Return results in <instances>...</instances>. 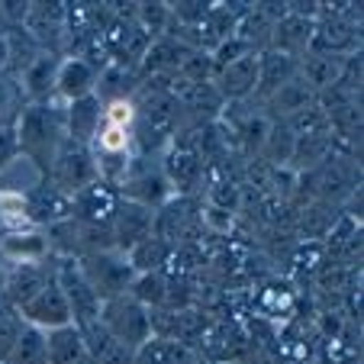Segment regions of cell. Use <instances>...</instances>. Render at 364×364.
Wrapping results in <instances>:
<instances>
[{
    "label": "cell",
    "mask_w": 364,
    "mask_h": 364,
    "mask_svg": "<svg viewBox=\"0 0 364 364\" xmlns=\"http://www.w3.org/2000/svg\"><path fill=\"white\" fill-rule=\"evenodd\" d=\"M103 326L117 342L129 345V348H142L149 342V316L139 300H129V296H113L103 309Z\"/></svg>",
    "instance_id": "obj_1"
},
{
    "label": "cell",
    "mask_w": 364,
    "mask_h": 364,
    "mask_svg": "<svg viewBox=\"0 0 364 364\" xmlns=\"http://www.w3.org/2000/svg\"><path fill=\"white\" fill-rule=\"evenodd\" d=\"M62 294L65 300H68V309H75L77 316V326H81V332L87 329V326L100 323V296L94 294V287L87 284V277H84V271H77L71 262H65L62 268Z\"/></svg>",
    "instance_id": "obj_2"
},
{
    "label": "cell",
    "mask_w": 364,
    "mask_h": 364,
    "mask_svg": "<svg viewBox=\"0 0 364 364\" xmlns=\"http://www.w3.org/2000/svg\"><path fill=\"white\" fill-rule=\"evenodd\" d=\"M94 161L90 155L84 151L81 142H65V149L58 151V161H55V181H58V191H65L71 197V191H84L87 184H94Z\"/></svg>",
    "instance_id": "obj_3"
},
{
    "label": "cell",
    "mask_w": 364,
    "mask_h": 364,
    "mask_svg": "<svg viewBox=\"0 0 364 364\" xmlns=\"http://www.w3.org/2000/svg\"><path fill=\"white\" fill-rule=\"evenodd\" d=\"M178 126V100L171 94H155L145 103V129H142V149H159L168 136H174Z\"/></svg>",
    "instance_id": "obj_4"
},
{
    "label": "cell",
    "mask_w": 364,
    "mask_h": 364,
    "mask_svg": "<svg viewBox=\"0 0 364 364\" xmlns=\"http://www.w3.org/2000/svg\"><path fill=\"white\" fill-rule=\"evenodd\" d=\"M75 206H77V213H81L84 226H110L119 210V197L110 184L94 181V184H87L84 191H77Z\"/></svg>",
    "instance_id": "obj_5"
},
{
    "label": "cell",
    "mask_w": 364,
    "mask_h": 364,
    "mask_svg": "<svg viewBox=\"0 0 364 364\" xmlns=\"http://www.w3.org/2000/svg\"><path fill=\"white\" fill-rule=\"evenodd\" d=\"M84 277H87V284L94 287L97 296H110L113 300V296H119L126 290L132 268L126 262L110 258V255H94L87 262V268H84Z\"/></svg>",
    "instance_id": "obj_6"
},
{
    "label": "cell",
    "mask_w": 364,
    "mask_h": 364,
    "mask_svg": "<svg viewBox=\"0 0 364 364\" xmlns=\"http://www.w3.org/2000/svg\"><path fill=\"white\" fill-rule=\"evenodd\" d=\"M58 136V119L52 110L46 107H33V110L23 117V126H20V142L29 155L42 159L46 155V145H52Z\"/></svg>",
    "instance_id": "obj_7"
},
{
    "label": "cell",
    "mask_w": 364,
    "mask_h": 364,
    "mask_svg": "<svg viewBox=\"0 0 364 364\" xmlns=\"http://www.w3.org/2000/svg\"><path fill=\"white\" fill-rule=\"evenodd\" d=\"M23 316L33 319V323H48L52 329H58V326H68L71 309H68V300H65L62 287H58V284H48L42 294H36L33 300L23 306Z\"/></svg>",
    "instance_id": "obj_8"
},
{
    "label": "cell",
    "mask_w": 364,
    "mask_h": 364,
    "mask_svg": "<svg viewBox=\"0 0 364 364\" xmlns=\"http://www.w3.org/2000/svg\"><path fill=\"white\" fill-rule=\"evenodd\" d=\"M113 220H117V242L123 248L139 245L151 235V210L142 203H123Z\"/></svg>",
    "instance_id": "obj_9"
},
{
    "label": "cell",
    "mask_w": 364,
    "mask_h": 364,
    "mask_svg": "<svg viewBox=\"0 0 364 364\" xmlns=\"http://www.w3.org/2000/svg\"><path fill=\"white\" fill-rule=\"evenodd\" d=\"M193 206L191 200H178V203H168L159 216H155V239L161 242H191V223H193Z\"/></svg>",
    "instance_id": "obj_10"
},
{
    "label": "cell",
    "mask_w": 364,
    "mask_h": 364,
    "mask_svg": "<svg viewBox=\"0 0 364 364\" xmlns=\"http://www.w3.org/2000/svg\"><path fill=\"white\" fill-rule=\"evenodd\" d=\"M71 210H75V200L65 191H58V187H39L26 203V213L42 223H58V220H65Z\"/></svg>",
    "instance_id": "obj_11"
},
{
    "label": "cell",
    "mask_w": 364,
    "mask_h": 364,
    "mask_svg": "<svg viewBox=\"0 0 364 364\" xmlns=\"http://www.w3.org/2000/svg\"><path fill=\"white\" fill-rule=\"evenodd\" d=\"M255 84H258V58L255 55L239 58V62L226 65V68L220 71V97L239 100V97H245Z\"/></svg>",
    "instance_id": "obj_12"
},
{
    "label": "cell",
    "mask_w": 364,
    "mask_h": 364,
    "mask_svg": "<svg viewBox=\"0 0 364 364\" xmlns=\"http://www.w3.org/2000/svg\"><path fill=\"white\" fill-rule=\"evenodd\" d=\"M165 171H168L165 181H171L178 191H193V187H197V181H200V174H203V161H200V155L193 149L178 145V149L168 155Z\"/></svg>",
    "instance_id": "obj_13"
},
{
    "label": "cell",
    "mask_w": 364,
    "mask_h": 364,
    "mask_svg": "<svg viewBox=\"0 0 364 364\" xmlns=\"http://www.w3.org/2000/svg\"><path fill=\"white\" fill-rule=\"evenodd\" d=\"M294 71H296L294 55L264 52V55L258 58V84H255V87L262 90V94H274L277 87H284V84L294 77Z\"/></svg>",
    "instance_id": "obj_14"
},
{
    "label": "cell",
    "mask_w": 364,
    "mask_h": 364,
    "mask_svg": "<svg viewBox=\"0 0 364 364\" xmlns=\"http://www.w3.org/2000/svg\"><path fill=\"white\" fill-rule=\"evenodd\" d=\"M48 348V364H77L84 361V336L71 326H58L46 342Z\"/></svg>",
    "instance_id": "obj_15"
},
{
    "label": "cell",
    "mask_w": 364,
    "mask_h": 364,
    "mask_svg": "<svg viewBox=\"0 0 364 364\" xmlns=\"http://www.w3.org/2000/svg\"><path fill=\"white\" fill-rule=\"evenodd\" d=\"M309 39H313V23H309L303 14H290V16H284L274 29V52L290 55V52L306 46Z\"/></svg>",
    "instance_id": "obj_16"
},
{
    "label": "cell",
    "mask_w": 364,
    "mask_h": 364,
    "mask_svg": "<svg viewBox=\"0 0 364 364\" xmlns=\"http://www.w3.org/2000/svg\"><path fill=\"white\" fill-rule=\"evenodd\" d=\"M342 58L329 55V52H316L303 62V81H306V87H336L342 81Z\"/></svg>",
    "instance_id": "obj_17"
},
{
    "label": "cell",
    "mask_w": 364,
    "mask_h": 364,
    "mask_svg": "<svg viewBox=\"0 0 364 364\" xmlns=\"http://www.w3.org/2000/svg\"><path fill=\"white\" fill-rule=\"evenodd\" d=\"M136 364H193L187 345L171 342V338H149L136 351Z\"/></svg>",
    "instance_id": "obj_18"
},
{
    "label": "cell",
    "mask_w": 364,
    "mask_h": 364,
    "mask_svg": "<svg viewBox=\"0 0 364 364\" xmlns=\"http://www.w3.org/2000/svg\"><path fill=\"white\" fill-rule=\"evenodd\" d=\"M181 55H184V46H181V42H174V39L151 42L142 55V71H151V75L168 71V75H174V71L181 68V62H184Z\"/></svg>",
    "instance_id": "obj_19"
},
{
    "label": "cell",
    "mask_w": 364,
    "mask_h": 364,
    "mask_svg": "<svg viewBox=\"0 0 364 364\" xmlns=\"http://www.w3.org/2000/svg\"><path fill=\"white\" fill-rule=\"evenodd\" d=\"M168 258H171V245L161 239H155V235H149V239H142L139 245L129 248V268L132 271H145V274H151V271H159L161 264H168Z\"/></svg>",
    "instance_id": "obj_20"
},
{
    "label": "cell",
    "mask_w": 364,
    "mask_h": 364,
    "mask_svg": "<svg viewBox=\"0 0 364 364\" xmlns=\"http://www.w3.org/2000/svg\"><path fill=\"white\" fill-rule=\"evenodd\" d=\"M55 84L62 87L65 97H75V100H81V97H87L90 84H94V65L84 62V58H75V62L62 65Z\"/></svg>",
    "instance_id": "obj_21"
},
{
    "label": "cell",
    "mask_w": 364,
    "mask_h": 364,
    "mask_svg": "<svg viewBox=\"0 0 364 364\" xmlns=\"http://www.w3.org/2000/svg\"><path fill=\"white\" fill-rule=\"evenodd\" d=\"M294 300L296 296H294L290 284H268V287H262L258 300H255V309H258L264 319H281L294 309Z\"/></svg>",
    "instance_id": "obj_22"
},
{
    "label": "cell",
    "mask_w": 364,
    "mask_h": 364,
    "mask_svg": "<svg viewBox=\"0 0 364 364\" xmlns=\"http://www.w3.org/2000/svg\"><path fill=\"white\" fill-rule=\"evenodd\" d=\"M126 193L132 197V203H142V206H151V203H161L168 193V181L165 174H139V178H129L126 181Z\"/></svg>",
    "instance_id": "obj_23"
},
{
    "label": "cell",
    "mask_w": 364,
    "mask_h": 364,
    "mask_svg": "<svg viewBox=\"0 0 364 364\" xmlns=\"http://www.w3.org/2000/svg\"><path fill=\"white\" fill-rule=\"evenodd\" d=\"M97 119H100V103L94 97H81L71 107V139L75 142H84V139L94 136Z\"/></svg>",
    "instance_id": "obj_24"
},
{
    "label": "cell",
    "mask_w": 364,
    "mask_h": 364,
    "mask_svg": "<svg viewBox=\"0 0 364 364\" xmlns=\"http://www.w3.org/2000/svg\"><path fill=\"white\" fill-rule=\"evenodd\" d=\"M46 252H48V245L42 235H10V239L4 242V255L14 258V262H23V264L42 262Z\"/></svg>",
    "instance_id": "obj_25"
},
{
    "label": "cell",
    "mask_w": 364,
    "mask_h": 364,
    "mask_svg": "<svg viewBox=\"0 0 364 364\" xmlns=\"http://www.w3.org/2000/svg\"><path fill=\"white\" fill-rule=\"evenodd\" d=\"M14 364H48V348L39 329H23L14 345Z\"/></svg>",
    "instance_id": "obj_26"
},
{
    "label": "cell",
    "mask_w": 364,
    "mask_h": 364,
    "mask_svg": "<svg viewBox=\"0 0 364 364\" xmlns=\"http://www.w3.org/2000/svg\"><path fill=\"white\" fill-rule=\"evenodd\" d=\"M274 107L281 113H300V110H306L309 107V87H306V81L303 77H290L284 87H277L274 90Z\"/></svg>",
    "instance_id": "obj_27"
},
{
    "label": "cell",
    "mask_w": 364,
    "mask_h": 364,
    "mask_svg": "<svg viewBox=\"0 0 364 364\" xmlns=\"http://www.w3.org/2000/svg\"><path fill=\"white\" fill-rule=\"evenodd\" d=\"M48 284H52V281L46 277V271H42V268H29V264H23V271L14 277L10 290H14V300L26 306V303L33 300L36 294H42V290L48 287Z\"/></svg>",
    "instance_id": "obj_28"
},
{
    "label": "cell",
    "mask_w": 364,
    "mask_h": 364,
    "mask_svg": "<svg viewBox=\"0 0 364 364\" xmlns=\"http://www.w3.org/2000/svg\"><path fill=\"white\" fill-rule=\"evenodd\" d=\"M294 145H296V139H294V132L287 129V126H271L268 129V139H264V155H268V161H290V155H294Z\"/></svg>",
    "instance_id": "obj_29"
},
{
    "label": "cell",
    "mask_w": 364,
    "mask_h": 364,
    "mask_svg": "<svg viewBox=\"0 0 364 364\" xmlns=\"http://www.w3.org/2000/svg\"><path fill=\"white\" fill-rule=\"evenodd\" d=\"M351 42H355V33H351V26H348V23H342L338 16L326 23V26L319 29V36H316V46L319 48H332V52L348 48Z\"/></svg>",
    "instance_id": "obj_30"
},
{
    "label": "cell",
    "mask_w": 364,
    "mask_h": 364,
    "mask_svg": "<svg viewBox=\"0 0 364 364\" xmlns=\"http://www.w3.org/2000/svg\"><path fill=\"white\" fill-rule=\"evenodd\" d=\"M136 300H145V303H165V290H168V284H165V277L159 274V271H151V274H145V277H139L136 281Z\"/></svg>",
    "instance_id": "obj_31"
},
{
    "label": "cell",
    "mask_w": 364,
    "mask_h": 364,
    "mask_svg": "<svg viewBox=\"0 0 364 364\" xmlns=\"http://www.w3.org/2000/svg\"><path fill=\"white\" fill-rule=\"evenodd\" d=\"M52 77H55V62L52 58H36L26 71V84L33 94H42L46 87H52Z\"/></svg>",
    "instance_id": "obj_32"
},
{
    "label": "cell",
    "mask_w": 364,
    "mask_h": 364,
    "mask_svg": "<svg viewBox=\"0 0 364 364\" xmlns=\"http://www.w3.org/2000/svg\"><path fill=\"white\" fill-rule=\"evenodd\" d=\"M245 55H252V46H248V42H242L239 36H235V39H229V42H220V48H216V62H213V68H216V71H223L226 65L239 62V58H245Z\"/></svg>",
    "instance_id": "obj_33"
},
{
    "label": "cell",
    "mask_w": 364,
    "mask_h": 364,
    "mask_svg": "<svg viewBox=\"0 0 364 364\" xmlns=\"http://www.w3.org/2000/svg\"><path fill=\"white\" fill-rule=\"evenodd\" d=\"M97 142H100L103 155H123L126 145H129V136H126V129H117V126H103L97 132Z\"/></svg>",
    "instance_id": "obj_34"
},
{
    "label": "cell",
    "mask_w": 364,
    "mask_h": 364,
    "mask_svg": "<svg viewBox=\"0 0 364 364\" xmlns=\"http://www.w3.org/2000/svg\"><path fill=\"white\" fill-rule=\"evenodd\" d=\"M97 364H136V355H132L129 345L110 338V342L97 351Z\"/></svg>",
    "instance_id": "obj_35"
},
{
    "label": "cell",
    "mask_w": 364,
    "mask_h": 364,
    "mask_svg": "<svg viewBox=\"0 0 364 364\" xmlns=\"http://www.w3.org/2000/svg\"><path fill=\"white\" fill-rule=\"evenodd\" d=\"M139 20H142V33L155 36L165 29V20H168V7L165 4H145L139 7Z\"/></svg>",
    "instance_id": "obj_36"
},
{
    "label": "cell",
    "mask_w": 364,
    "mask_h": 364,
    "mask_svg": "<svg viewBox=\"0 0 364 364\" xmlns=\"http://www.w3.org/2000/svg\"><path fill=\"white\" fill-rule=\"evenodd\" d=\"M329 229H332V220H329V213H326L323 206H313V210L303 213V232H306L309 239H323Z\"/></svg>",
    "instance_id": "obj_37"
},
{
    "label": "cell",
    "mask_w": 364,
    "mask_h": 364,
    "mask_svg": "<svg viewBox=\"0 0 364 364\" xmlns=\"http://www.w3.org/2000/svg\"><path fill=\"white\" fill-rule=\"evenodd\" d=\"M268 129L271 123L264 117H252L245 126H242V136H245V145L248 149H262L264 139H268Z\"/></svg>",
    "instance_id": "obj_38"
},
{
    "label": "cell",
    "mask_w": 364,
    "mask_h": 364,
    "mask_svg": "<svg viewBox=\"0 0 364 364\" xmlns=\"http://www.w3.org/2000/svg\"><path fill=\"white\" fill-rule=\"evenodd\" d=\"M136 119V107L129 100H113L107 107V126H117V129H126V126Z\"/></svg>",
    "instance_id": "obj_39"
},
{
    "label": "cell",
    "mask_w": 364,
    "mask_h": 364,
    "mask_svg": "<svg viewBox=\"0 0 364 364\" xmlns=\"http://www.w3.org/2000/svg\"><path fill=\"white\" fill-rule=\"evenodd\" d=\"M0 210L7 216H26V200L20 193H0Z\"/></svg>",
    "instance_id": "obj_40"
},
{
    "label": "cell",
    "mask_w": 364,
    "mask_h": 364,
    "mask_svg": "<svg viewBox=\"0 0 364 364\" xmlns=\"http://www.w3.org/2000/svg\"><path fill=\"white\" fill-rule=\"evenodd\" d=\"M14 151H16V139L7 136V132H0V165H4V161H7Z\"/></svg>",
    "instance_id": "obj_41"
},
{
    "label": "cell",
    "mask_w": 364,
    "mask_h": 364,
    "mask_svg": "<svg viewBox=\"0 0 364 364\" xmlns=\"http://www.w3.org/2000/svg\"><path fill=\"white\" fill-rule=\"evenodd\" d=\"M4 58H7V46H4V39H0V65H4Z\"/></svg>",
    "instance_id": "obj_42"
}]
</instances>
